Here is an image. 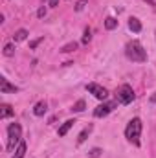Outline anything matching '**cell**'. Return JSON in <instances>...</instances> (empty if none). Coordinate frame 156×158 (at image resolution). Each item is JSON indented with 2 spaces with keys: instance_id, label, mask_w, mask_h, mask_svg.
Here are the masks:
<instances>
[{
  "instance_id": "obj_19",
  "label": "cell",
  "mask_w": 156,
  "mask_h": 158,
  "mask_svg": "<svg viewBox=\"0 0 156 158\" xmlns=\"http://www.w3.org/2000/svg\"><path fill=\"white\" fill-rule=\"evenodd\" d=\"M90 39H92V31H90V28H86L84 33H83V44H88Z\"/></svg>"
},
{
  "instance_id": "obj_16",
  "label": "cell",
  "mask_w": 156,
  "mask_h": 158,
  "mask_svg": "<svg viewBox=\"0 0 156 158\" xmlns=\"http://www.w3.org/2000/svg\"><path fill=\"white\" fill-rule=\"evenodd\" d=\"M9 116H13V110H11V107H9V105H2L0 118H9Z\"/></svg>"
},
{
  "instance_id": "obj_8",
  "label": "cell",
  "mask_w": 156,
  "mask_h": 158,
  "mask_svg": "<svg viewBox=\"0 0 156 158\" xmlns=\"http://www.w3.org/2000/svg\"><path fill=\"white\" fill-rule=\"evenodd\" d=\"M46 110H48L46 101H39V103L33 107V114H35V116H44V114H46Z\"/></svg>"
},
{
  "instance_id": "obj_6",
  "label": "cell",
  "mask_w": 156,
  "mask_h": 158,
  "mask_svg": "<svg viewBox=\"0 0 156 158\" xmlns=\"http://www.w3.org/2000/svg\"><path fill=\"white\" fill-rule=\"evenodd\" d=\"M116 101H110V103H103V105H99V107H96V110H94V116L96 118H105V116H109L114 109H116Z\"/></svg>"
},
{
  "instance_id": "obj_25",
  "label": "cell",
  "mask_w": 156,
  "mask_h": 158,
  "mask_svg": "<svg viewBox=\"0 0 156 158\" xmlns=\"http://www.w3.org/2000/svg\"><path fill=\"white\" fill-rule=\"evenodd\" d=\"M151 103H156V92L151 96Z\"/></svg>"
},
{
  "instance_id": "obj_11",
  "label": "cell",
  "mask_w": 156,
  "mask_h": 158,
  "mask_svg": "<svg viewBox=\"0 0 156 158\" xmlns=\"http://www.w3.org/2000/svg\"><path fill=\"white\" fill-rule=\"evenodd\" d=\"M28 30H24V28H20V30H17L15 31V35H13V39H15V42H20V40H26L28 39Z\"/></svg>"
},
{
  "instance_id": "obj_3",
  "label": "cell",
  "mask_w": 156,
  "mask_h": 158,
  "mask_svg": "<svg viewBox=\"0 0 156 158\" xmlns=\"http://www.w3.org/2000/svg\"><path fill=\"white\" fill-rule=\"evenodd\" d=\"M7 134H9V142H7V151H13L15 145H18L22 140H20V134H22V129L18 123H11L7 127Z\"/></svg>"
},
{
  "instance_id": "obj_12",
  "label": "cell",
  "mask_w": 156,
  "mask_h": 158,
  "mask_svg": "<svg viewBox=\"0 0 156 158\" xmlns=\"http://www.w3.org/2000/svg\"><path fill=\"white\" fill-rule=\"evenodd\" d=\"M92 129H94V127H92V125H88L86 129H83V131H81V134L77 136V143H79V145H81V143H83V142L88 138V134L92 132Z\"/></svg>"
},
{
  "instance_id": "obj_4",
  "label": "cell",
  "mask_w": 156,
  "mask_h": 158,
  "mask_svg": "<svg viewBox=\"0 0 156 158\" xmlns=\"http://www.w3.org/2000/svg\"><path fill=\"white\" fill-rule=\"evenodd\" d=\"M132 99H134L132 86L130 85H121L119 90H117V101L123 103V105H129V103H132Z\"/></svg>"
},
{
  "instance_id": "obj_10",
  "label": "cell",
  "mask_w": 156,
  "mask_h": 158,
  "mask_svg": "<svg viewBox=\"0 0 156 158\" xmlns=\"http://www.w3.org/2000/svg\"><path fill=\"white\" fill-rule=\"evenodd\" d=\"M129 28H130L134 33H140V31H142V22L132 17V19H129Z\"/></svg>"
},
{
  "instance_id": "obj_22",
  "label": "cell",
  "mask_w": 156,
  "mask_h": 158,
  "mask_svg": "<svg viewBox=\"0 0 156 158\" xmlns=\"http://www.w3.org/2000/svg\"><path fill=\"white\" fill-rule=\"evenodd\" d=\"M84 6H86V0H79L77 4H76V11H83Z\"/></svg>"
},
{
  "instance_id": "obj_1",
  "label": "cell",
  "mask_w": 156,
  "mask_h": 158,
  "mask_svg": "<svg viewBox=\"0 0 156 158\" xmlns=\"http://www.w3.org/2000/svg\"><path fill=\"white\" fill-rule=\"evenodd\" d=\"M125 53H127V57L132 59L134 63H145V61H147V52L143 50V46H142L140 40L129 42L127 48H125Z\"/></svg>"
},
{
  "instance_id": "obj_13",
  "label": "cell",
  "mask_w": 156,
  "mask_h": 158,
  "mask_svg": "<svg viewBox=\"0 0 156 158\" xmlns=\"http://www.w3.org/2000/svg\"><path fill=\"white\" fill-rule=\"evenodd\" d=\"M24 155H26V142H20V143L17 145V151H15L13 158H22Z\"/></svg>"
},
{
  "instance_id": "obj_18",
  "label": "cell",
  "mask_w": 156,
  "mask_h": 158,
  "mask_svg": "<svg viewBox=\"0 0 156 158\" xmlns=\"http://www.w3.org/2000/svg\"><path fill=\"white\" fill-rule=\"evenodd\" d=\"M84 109H86V103H84L83 99H79L77 103H76V105L72 107V110H74V112H83Z\"/></svg>"
},
{
  "instance_id": "obj_15",
  "label": "cell",
  "mask_w": 156,
  "mask_h": 158,
  "mask_svg": "<svg viewBox=\"0 0 156 158\" xmlns=\"http://www.w3.org/2000/svg\"><path fill=\"white\" fill-rule=\"evenodd\" d=\"M4 55H6V57H13V55H15V44H11V42L6 44V46H4Z\"/></svg>"
},
{
  "instance_id": "obj_23",
  "label": "cell",
  "mask_w": 156,
  "mask_h": 158,
  "mask_svg": "<svg viewBox=\"0 0 156 158\" xmlns=\"http://www.w3.org/2000/svg\"><path fill=\"white\" fill-rule=\"evenodd\" d=\"M37 17H39V19H44V17H46V7H44V6H42V7H39Z\"/></svg>"
},
{
  "instance_id": "obj_20",
  "label": "cell",
  "mask_w": 156,
  "mask_h": 158,
  "mask_svg": "<svg viewBox=\"0 0 156 158\" xmlns=\"http://www.w3.org/2000/svg\"><path fill=\"white\" fill-rule=\"evenodd\" d=\"M101 153H103V151H101L99 147H94V149H92L88 155H90V158H97V156H101Z\"/></svg>"
},
{
  "instance_id": "obj_14",
  "label": "cell",
  "mask_w": 156,
  "mask_h": 158,
  "mask_svg": "<svg viewBox=\"0 0 156 158\" xmlns=\"http://www.w3.org/2000/svg\"><path fill=\"white\" fill-rule=\"evenodd\" d=\"M77 42H68V44H64V46H63V48H61V52H63V53H72V52H76V50H77Z\"/></svg>"
},
{
  "instance_id": "obj_21",
  "label": "cell",
  "mask_w": 156,
  "mask_h": 158,
  "mask_svg": "<svg viewBox=\"0 0 156 158\" xmlns=\"http://www.w3.org/2000/svg\"><path fill=\"white\" fill-rule=\"evenodd\" d=\"M42 40H44V37H39V39L31 40V42H30V50H35V48L39 46V44H40V42H42Z\"/></svg>"
},
{
  "instance_id": "obj_7",
  "label": "cell",
  "mask_w": 156,
  "mask_h": 158,
  "mask_svg": "<svg viewBox=\"0 0 156 158\" xmlns=\"http://www.w3.org/2000/svg\"><path fill=\"white\" fill-rule=\"evenodd\" d=\"M17 90H18V88H17L15 85H9L6 77L0 79V92H2V94H9V92H13V94H15Z\"/></svg>"
},
{
  "instance_id": "obj_2",
  "label": "cell",
  "mask_w": 156,
  "mask_h": 158,
  "mask_svg": "<svg viewBox=\"0 0 156 158\" xmlns=\"http://www.w3.org/2000/svg\"><path fill=\"white\" fill-rule=\"evenodd\" d=\"M125 136L129 142H132L134 145H140V136H142V119L132 118L129 121L127 129H125Z\"/></svg>"
},
{
  "instance_id": "obj_9",
  "label": "cell",
  "mask_w": 156,
  "mask_h": 158,
  "mask_svg": "<svg viewBox=\"0 0 156 158\" xmlns=\"http://www.w3.org/2000/svg\"><path fill=\"white\" fill-rule=\"evenodd\" d=\"M74 123H76V119H68V121H64V123L59 127V136H66V132L74 127Z\"/></svg>"
},
{
  "instance_id": "obj_24",
  "label": "cell",
  "mask_w": 156,
  "mask_h": 158,
  "mask_svg": "<svg viewBox=\"0 0 156 158\" xmlns=\"http://www.w3.org/2000/svg\"><path fill=\"white\" fill-rule=\"evenodd\" d=\"M61 0H50V7H57Z\"/></svg>"
},
{
  "instance_id": "obj_5",
  "label": "cell",
  "mask_w": 156,
  "mask_h": 158,
  "mask_svg": "<svg viewBox=\"0 0 156 158\" xmlns=\"http://www.w3.org/2000/svg\"><path fill=\"white\" fill-rule=\"evenodd\" d=\"M86 90L94 96V98H97V99H107L109 98V92H107V88H103L101 85H97V83H88L86 85Z\"/></svg>"
},
{
  "instance_id": "obj_17",
  "label": "cell",
  "mask_w": 156,
  "mask_h": 158,
  "mask_svg": "<svg viewBox=\"0 0 156 158\" xmlns=\"http://www.w3.org/2000/svg\"><path fill=\"white\" fill-rule=\"evenodd\" d=\"M116 26H117V20L114 17H109V19L105 20V28H107V30H114Z\"/></svg>"
}]
</instances>
